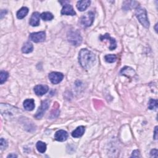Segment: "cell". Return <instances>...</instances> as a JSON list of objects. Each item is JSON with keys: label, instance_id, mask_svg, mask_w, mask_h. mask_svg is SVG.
<instances>
[{"label": "cell", "instance_id": "obj_10", "mask_svg": "<svg viewBox=\"0 0 158 158\" xmlns=\"http://www.w3.org/2000/svg\"><path fill=\"white\" fill-rule=\"evenodd\" d=\"M49 88L45 85H38L35 87L34 91L37 96H43L48 91Z\"/></svg>", "mask_w": 158, "mask_h": 158}, {"label": "cell", "instance_id": "obj_6", "mask_svg": "<svg viewBox=\"0 0 158 158\" xmlns=\"http://www.w3.org/2000/svg\"><path fill=\"white\" fill-rule=\"evenodd\" d=\"M50 101L49 100H45L42 102L40 107L38 108L36 114L35 115V117L36 119H40L42 118L45 112L48 110L50 106Z\"/></svg>", "mask_w": 158, "mask_h": 158}, {"label": "cell", "instance_id": "obj_12", "mask_svg": "<svg viewBox=\"0 0 158 158\" xmlns=\"http://www.w3.org/2000/svg\"><path fill=\"white\" fill-rule=\"evenodd\" d=\"M40 15L39 12H34L30 19V25L32 27L38 26L40 24Z\"/></svg>", "mask_w": 158, "mask_h": 158}, {"label": "cell", "instance_id": "obj_21", "mask_svg": "<svg viewBox=\"0 0 158 158\" xmlns=\"http://www.w3.org/2000/svg\"><path fill=\"white\" fill-rule=\"evenodd\" d=\"M40 17L43 20V21H51V20H53V18H54V15H53V14L50 12H43L40 15Z\"/></svg>", "mask_w": 158, "mask_h": 158}, {"label": "cell", "instance_id": "obj_14", "mask_svg": "<svg viewBox=\"0 0 158 158\" xmlns=\"http://www.w3.org/2000/svg\"><path fill=\"white\" fill-rule=\"evenodd\" d=\"M139 3L136 2H132V1H126L124 2L123 3L122 8L125 11L130 10L132 8H136L138 6H139Z\"/></svg>", "mask_w": 158, "mask_h": 158}, {"label": "cell", "instance_id": "obj_4", "mask_svg": "<svg viewBox=\"0 0 158 158\" xmlns=\"http://www.w3.org/2000/svg\"><path fill=\"white\" fill-rule=\"evenodd\" d=\"M94 19V14L92 11H90L84 15L81 19V24L85 27H88L91 26L93 22Z\"/></svg>", "mask_w": 158, "mask_h": 158}, {"label": "cell", "instance_id": "obj_25", "mask_svg": "<svg viewBox=\"0 0 158 158\" xmlns=\"http://www.w3.org/2000/svg\"><path fill=\"white\" fill-rule=\"evenodd\" d=\"M0 147H1L2 150H4L7 148L8 147V142L6 140H5L4 138H1L0 140Z\"/></svg>", "mask_w": 158, "mask_h": 158}, {"label": "cell", "instance_id": "obj_5", "mask_svg": "<svg viewBox=\"0 0 158 158\" xmlns=\"http://www.w3.org/2000/svg\"><path fill=\"white\" fill-rule=\"evenodd\" d=\"M29 38L32 42L35 43L43 42L46 39V33L44 31L33 32L30 34Z\"/></svg>", "mask_w": 158, "mask_h": 158}, {"label": "cell", "instance_id": "obj_7", "mask_svg": "<svg viewBox=\"0 0 158 158\" xmlns=\"http://www.w3.org/2000/svg\"><path fill=\"white\" fill-rule=\"evenodd\" d=\"M50 82L54 85L60 83L64 78V75L61 72H51L48 75Z\"/></svg>", "mask_w": 158, "mask_h": 158}, {"label": "cell", "instance_id": "obj_24", "mask_svg": "<svg viewBox=\"0 0 158 158\" xmlns=\"http://www.w3.org/2000/svg\"><path fill=\"white\" fill-rule=\"evenodd\" d=\"M105 59L108 63H113L117 60V56L115 54H107L105 56Z\"/></svg>", "mask_w": 158, "mask_h": 158}, {"label": "cell", "instance_id": "obj_18", "mask_svg": "<svg viewBox=\"0 0 158 158\" xmlns=\"http://www.w3.org/2000/svg\"><path fill=\"white\" fill-rule=\"evenodd\" d=\"M33 50V46L32 43L30 42H27L24 45H23L22 48V51L23 53L28 54L30 53H32Z\"/></svg>", "mask_w": 158, "mask_h": 158}, {"label": "cell", "instance_id": "obj_9", "mask_svg": "<svg viewBox=\"0 0 158 158\" xmlns=\"http://www.w3.org/2000/svg\"><path fill=\"white\" fill-rule=\"evenodd\" d=\"M69 135L67 132L64 130H59L57 131L54 135V139L58 142H64L67 140Z\"/></svg>", "mask_w": 158, "mask_h": 158}, {"label": "cell", "instance_id": "obj_27", "mask_svg": "<svg viewBox=\"0 0 158 158\" xmlns=\"http://www.w3.org/2000/svg\"><path fill=\"white\" fill-rule=\"evenodd\" d=\"M150 155L151 157H157V149H152L150 152Z\"/></svg>", "mask_w": 158, "mask_h": 158}, {"label": "cell", "instance_id": "obj_16", "mask_svg": "<svg viewBox=\"0 0 158 158\" xmlns=\"http://www.w3.org/2000/svg\"><path fill=\"white\" fill-rule=\"evenodd\" d=\"M85 127L84 126H79L72 132V136L74 138L81 137L85 133Z\"/></svg>", "mask_w": 158, "mask_h": 158}, {"label": "cell", "instance_id": "obj_1", "mask_svg": "<svg viewBox=\"0 0 158 158\" xmlns=\"http://www.w3.org/2000/svg\"><path fill=\"white\" fill-rule=\"evenodd\" d=\"M95 59L94 53L87 49H82L79 52L78 62L84 69H90L94 64Z\"/></svg>", "mask_w": 158, "mask_h": 158}, {"label": "cell", "instance_id": "obj_22", "mask_svg": "<svg viewBox=\"0 0 158 158\" xmlns=\"http://www.w3.org/2000/svg\"><path fill=\"white\" fill-rule=\"evenodd\" d=\"M9 77V74L6 71L2 70L0 72V84H3L5 82H6L7 79Z\"/></svg>", "mask_w": 158, "mask_h": 158}, {"label": "cell", "instance_id": "obj_26", "mask_svg": "<svg viewBox=\"0 0 158 158\" xmlns=\"http://www.w3.org/2000/svg\"><path fill=\"white\" fill-rule=\"evenodd\" d=\"M140 157V151L138 150H134L132 153V154L131 156V157Z\"/></svg>", "mask_w": 158, "mask_h": 158}, {"label": "cell", "instance_id": "obj_29", "mask_svg": "<svg viewBox=\"0 0 158 158\" xmlns=\"http://www.w3.org/2000/svg\"><path fill=\"white\" fill-rule=\"evenodd\" d=\"M9 157H17V156L15 154L12 153V154H10L8 156V158H9Z\"/></svg>", "mask_w": 158, "mask_h": 158}, {"label": "cell", "instance_id": "obj_20", "mask_svg": "<svg viewBox=\"0 0 158 158\" xmlns=\"http://www.w3.org/2000/svg\"><path fill=\"white\" fill-rule=\"evenodd\" d=\"M36 149L38 151V152H40V153H44L46 150V143L43 142H41V141H39L36 143Z\"/></svg>", "mask_w": 158, "mask_h": 158}, {"label": "cell", "instance_id": "obj_19", "mask_svg": "<svg viewBox=\"0 0 158 158\" xmlns=\"http://www.w3.org/2000/svg\"><path fill=\"white\" fill-rule=\"evenodd\" d=\"M28 12H29V9L27 7H22L17 11V17L19 19H22L27 15Z\"/></svg>", "mask_w": 158, "mask_h": 158}, {"label": "cell", "instance_id": "obj_17", "mask_svg": "<svg viewBox=\"0 0 158 158\" xmlns=\"http://www.w3.org/2000/svg\"><path fill=\"white\" fill-rule=\"evenodd\" d=\"M120 74L121 75H124L127 76L128 77H130L131 76H133L135 74V72L132 68H131L130 67H125L122 69Z\"/></svg>", "mask_w": 158, "mask_h": 158}, {"label": "cell", "instance_id": "obj_15", "mask_svg": "<svg viewBox=\"0 0 158 158\" xmlns=\"http://www.w3.org/2000/svg\"><path fill=\"white\" fill-rule=\"evenodd\" d=\"M24 108L28 111H31L35 108V101L33 99H27L24 101Z\"/></svg>", "mask_w": 158, "mask_h": 158}, {"label": "cell", "instance_id": "obj_13", "mask_svg": "<svg viewBox=\"0 0 158 158\" xmlns=\"http://www.w3.org/2000/svg\"><path fill=\"white\" fill-rule=\"evenodd\" d=\"M91 2L89 0H83V1H78L77 3V8L80 11H85L90 6Z\"/></svg>", "mask_w": 158, "mask_h": 158}, {"label": "cell", "instance_id": "obj_30", "mask_svg": "<svg viewBox=\"0 0 158 158\" xmlns=\"http://www.w3.org/2000/svg\"><path fill=\"white\" fill-rule=\"evenodd\" d=\"M157 24H156V27H155V29H156V32H157Z\"/></svg>", "mask_w": 158, "mask_h": 158}, {"label": "cell", "instance_id": "obj_8", "mask_svg": "<svg viewBox=\"0 0 158 158\" xmlns=\"http://www.w3.org/2000/svg\"><path fill=\"white\" fill-rule=\"evenodd\" d=\"M100 39L101 41H103V40H108V41H109L110 42V46L109 47V50H114L117 47V43H116V41L113 38H112L109 34L108 33H106L105 35H101L100 36Z\"/></svg>", "mask_w": 158, "mask_h": 158}, {"label": "cell", "instance_id": "obj_11", "mask_svg": "<svg viewBox=\"0 0 158 158\" xmlns=\"http://www.w3.org/2000/svg\"><path fill=\"white\" fill-rule=\"evenodd\" d=\"M61 13L62 15H76V12H75L72 6L69 4H64L63 5Z\"/></svg>", "mask_w": 158, "mask_h": 158}, {"label": "cell", "instance_id": "obj_28", "mask_svg": "<svg viewBox=\"0 0 158 158\" xmlns=\"http://www.w3.org/2000/svg\"><path fill=\"white\" fill-rule=\"evenodd\" d=\"M154 139L157 140V126L155 127L154 129Z\"/></svg>", "mask_w": 158, "mask_h": 158}, {"label": "cell", "instance_id": "obj_2", "mask_svg": "<svg viewBox=\"0 0 158 158\" xmlns=\"http://www.w3.org/2000/svg\"><path fill=\"white\" fill-rule=\"evenodd\" d=\"M135 15L143 27L146 29H149V22L148 21L146 10L145 8H142L140 6H138L136 8Z\"/></svg>", "mask_w": 158, "mask_h": 158}, {"label": "cell", "instance_id": "obj_23", "mask_svg": "<svg viewBox=\"0 0 158 158\" xmlns=\"http://www.w3.org/2000/svg\"><path fill=\"white\" fill-rule=\"evenodd\" d=\"M158 106V102L157 100H154V99H150L149 101V105H148V109L150 110L153 109H157Z\"/></svg>", "mask_w": 158, "mask_h": 158}, {"label": "cell", "instance_id": "obj_3", "mask_svg": "<svg viewBox=\"0 0 158 158\" xmlns=\"http://www.w3.org/2000/svg\"><path fill=\"white\" fill-rule=\"evenodd\" d=\"M67 39L70 43L72 45L78 46L82 42V38L81 33L77 30H70L67 33Z\"/></svg>", "mask_w": 158, "mask_h": 158}]
</instances>
